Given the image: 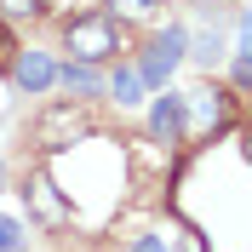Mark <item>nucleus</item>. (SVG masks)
<instances>
[{
  "label": "nucleus",
  "mask_w": 252,
  "mask_h": 252,
  "mask_svg": "<svg viewBox=\"0 0 252 252\" xmlns=\"http://www.w3.org/2000/svg\"><path fill=\"white\" fill-rule=\"evenodd\" d=\"M63 52L75 63H103L121 52V29H115V17L109 12H80V17H69L63 23Z\"/></svg>",
  "instance_id": "obj_1"
},
{
  "label": "nucleus",
  "mask_w": 252,
  "mask_h": 252,
  "mask_svg": "<svg viewBox=\"0 0 252 252\" xmlns=\"http://www.w3.org/2000/svg\"><path fill=\"white\" fill-rule=\"evenodd\" d=\"M17 195H23V206H29L34 229H46V235H63V229L75 223V206H69V195L52 184L46 166H40V172H29V184L17 189Z\"/></svg>",
  "instance_id": "obj_2"
},
{
  "label": "nucleus",
  "mask_w": 252,
  "mask_h": 252,
  "mask_svg": "<svg viewBox=\"0 0 252 252\" xmlns=\"http://www.w3.org/2000/svg\"><path fill=\"white\" fill-rule=\"evenodd\" d=\"M75 138H86V109H80V103H52V109H40V121H34V149H40V155H58V149H69Z\"/></svg>",
  "instance_id": "obj_3"
},
{
  "label": "nucleus",
  "mask_w": 252,
  "mask_h": 252,
  "mask_svg": "<svg viewBox=\"0 0 252 252\" xmlns=\"http://www.w3.org/2000/svg\"><path fill=\"white\" fill-rule=\"evenodd\" d=\"M12 86H17V92H29V97H40V92H46V86H58V63H52L46 58V52H17L12 46Z\"/></svg>",
  "instance_id": "obj_4"
},
{
  "label": "nucleus",
  "mask_w": 252,
  "mask_h": 252,
  "mask_svg": "<svg viewBox=\"0 0 252 252\" xmlns=\"http://www.w3.org/2000/svg\"><path fill=\"white\" fill-rule=\"evenodd\" d=\"M189 121H184V92H166L155 97V109H149V138L155 143H184Z\"/></svg>",
  "instance_id": "obj_5"
},
{
  "label": "nucleus",
  "mask_w": 252,
  "mask_h": 252,
  "mask_svg": "<svg viewBox=\"0 0 252 252\" xmlns=\"http://www.w3.org/2000/svg\"><path fill=\"white\" fill-rule=\"evenodd\" d=\"M58 80L69 86V92H80V97H97V92H103V75H97V63H75V58H69V63L58 69Z\"/></svg>",
  "instance_id": "obj_6"
},
{
  "label": "nucleus",
  "mask_w": 252,
  "mask_h": 252,
  "mask_svg": "<svg viewBox=\"0 0 252 252\" xmlns=\"http://www.w3.org/2000/svg\"><path fill=\"white\" fill-rule=\"evenodd\" d=\"M103 92H109L115 103L126 109V103H143V80H138V69H126V63H121V69L103 80Z\"/></svg>",
  "instance_id": "obj_7"
},
{
  "label": "nucleus",
  "mask_w": 252,
  "mask_h": 252,
  "mask_svg": "<svg viewBox=\"0 0 252 252\" xmlns=\"http://www.w3.org/2000/svg\"><path fill=\"white\" fill-rule=\"evenodd\" d=\"M160 12V0H109V17H126V23H149Z\"/></svg>",
  "instance_id": "obj_8"
},
{
  "label": "nucleus",
  "mask_w": 252,
  "mask_h": 252,
  "mask_svg": "<svg viewBox=\"0 0 252 252\" xmlns=\"http://www.w3.org/2000/svg\"><path fill=\"white\" fill-rule=\"evenodd\" d=\"M40 12V0H0V17H12V23H29Z\"/></svg>",
  "instance_id": "obj_9"
},
{
  "label": "nucleus",
  "mask_w": 252,
  "mask_h": 252,
  "mask_svg": "<svg viewBox=\"0 0 252 252\" xmlns=\"http://www.w3.org/2000/svg\"><path fill=\"white\" fill-rule=\"evenodd\" d=\"M0 252H23V223L17 218H0Z\"/></svg>",
  "instance_id": "obj_10"
},
{
  "label": "nucleus",
  "mask_w": 252,
  "mask_h": 252,
  "mask_svg": "<svg viewBox=\"0 0 252 252\" xmlns=\"http://www.w3.org/2000/svg\"><path fill=\"white\" fill-rule=\"evenodd\" d=\"M252 86V58H247V40L235 46V92H247Z\"/></svg>",
  "instance_id": "obj_11"
},
{
  "label": "nucleus",
  "mask_w": 252,
  "mask_h": 252,
  "mask_svg": "<svg viewBox=\"0 0 252 252\" xmlns=\"http://www.w3.org/2000/svg\"><path fill=\"white\" fill-rule=\"evenodd\" d=\"M195 58H201V63H218V58H223L218 34H201V40H195Z\"/></svg>",
  "instance_id": "obj_12"
},
{
  "label": "nucleus",
  "mask_w": 252,
  "mask_h": 252,
  "mask_svg": "<svg viewBox=\"0 0 252 252\" xmlns=\"http://www.w3.org/2000/svg\"><path fill=\"white\" fill-rule=\"evenodd\" d=\"M132 252H166V247H160V235H143V241H138Z\"/></svg>",
  "instance_id": "obj_13"
}]
</instances>
